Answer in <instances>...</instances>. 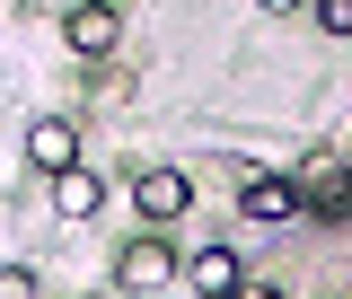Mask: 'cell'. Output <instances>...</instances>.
Segmentation results:
<instances>
[{
  "mask_svg": "<svg viewBox=\"0 0 352 299\" xmlns=\"http://www.w3.org/2000/svg\"><path fill=\"white\" fill-rule=\"evenodd\" d=\"M132 212L150 220V229L185 220V212H194V176H185V168H150V176H132Z\"/></svg>",
  "mask_w": 352,
  "mask_h": 299,
  "instance_id": "cell-1",
  "label": "cell"
},
{
  "mask_svg": "<svg viewBox=\"0 0 352 299\" xmlns=\"http://www.w3.org/2000/svg\"><path fill=\"white\" fill-rule=\"evenodd\" d=\"M62 36H71V53H88V62H106V53L124 44V18H115V0H80V9L62 18Z\"/></svg>",
  "mask_w": 352,
  "mask_h": 299,
  "instance_id": "cell-2",
  "label": "cell"
},
{
  "mask_svg": "<svg viewBox=\"0 0 352 299\" xmlns=\"http://www.w3.org/2000/svg\"><path fill=\"white\" fill-rule=\"evenodd\" d=\"M115 282H124L132 299H150V291H168V282H176V256L159 247V238H132L124 256H115Z\"/></svg>",
  "mask_w": 352,
  "mask_h": 299,
  "instance_id": "cell-3",
  "label": "cell"
},
{
  "mask_svg": "<svg viewBox=\"0 0 352 299\" xmlns=\"http://www.w3.org/2000/svg\"><path fill=\"white\" fill-rule=\"evenodd\" d=\"M238 212L264 220V229H282V220H300V185H291V176H247V185H238Z\"/></svg>",
  "mask_w": 352,
  "mask_h": 299,
  "instance_id": "cell-4",
  "label": "cell"
},
{
  "mask_svg": "<svg viewBox=\"0 0 352 299\" xmlns=\"http://www.w3.org/2000/svg\"><path fill=\"white\" fill-rule=\"evenodd\" d=\"M27 159H36V176H71V168H80V132L62 124V115H36V132H27Z\"/></svg>",
  "mask_w": 352,
  "mask_h": 299,
  "instance_id": "cell-5",
  "label": "cell"
},
{
  "mask_svg": "<svg viewBox=\"0 0 352 299\" xmlns=\"http://www.w3.org/2000/svg\"><path fill=\"white\" fill-rule=\"evenodd\" d=\"M291 185H300V212H344V203H352V168H344V159H308Z\"/></svg>",
  "mask_w": 352,
  "mask_h": 299,
  "instance_id": "cell-6",
  "label": "cell"
},
{
  "mask_svg": "<svg viewBox=\"0 0 352 299\" xmlns=\"http://www.w3.org/2000/svg\"><path fill=\"white\" fill-rule=\"evenodd\" d=\"M185 282H194V299H238V282H247V264L229 256V247H203V256L185 264Z\"/></svg>",
  "mask_w": 352,
  "mask_h": 299,
  "instance_id": "cell-7",
  "label": "cell"
},
{
  "mask_svg": "<svg viewBox=\"0 0 352 299\" xmlns=\"http://www.w3.org/2000/svg\"><path fill=\"white\" fill-rule=\"evenodd\" d=\"M97 203H106V185H97L88 168L53 176V212H62V220H97Z\"/></svg>",
  "mask_w": 352,
  "mask_h": 299,
  "instance_id": "cell-8",
  "label": "cell"
},
{
  "mask_svg": "<svg viewBox=\"0 0 352 299\" xmlns=\"http://www.w3.org/2000/svg\"><path fill=\"white\" fill-rule=\"evenodd\" d=\"M317 27L326 36H352V0H317Z\"/></svg>",
  "mask_w": 352,
  "mask_h": 299,
  "instance_id": "cell-9",
  "label": "cell"
},
{
  "mask_svg": "<svg viewBox=\"0 0 352 299\" xmlns=\"http://www.w3.org/2000/svg\"><path fill=\"white\" fill-rule=\"evenodd\" d=\"M0 299H36V273L27 264H0Z\"/></svg>",
  "mask_w": 352,
  "mask_h": 299,
  "instance_id": "cell-10",
  "label": "cell"
},
{
  "mask_svg": "<svg viewBox=\"0 0 352 299\" xmlns=\"http://www.w3.org/2000/svg\"><path fill=\"white\" fill-rule=\"evenodd\" d=\"M238 299H282V291H273V282H238Z\"/></svg>",
  "mask_w": 352,
  "mask_h": 299,
  "instance_id": "cell-11",
  "label": "cell"
},
{
  "mask_svg": "<svg viewBox=\"0 0 352 299\" xmlns=\"http://www.w3.org/2000/svg\"><path fill=\"white\" fill-rule=\"evenodd\" d=\"M256 9H273V18H291V9H300V0H256Z\"/></svg>",
  "mask_w": 352,
  "mask_h": 299,
  "instance_id": "cell-12",
  "label": "cell"
},
{
  "mask_svg": "<svg viewBox=\"0 0 352 299\" xmlns=\"http://www.w3.org/2000/svg\"><path fill=\"white\" fill-rule=\"evenodd\" d=\"M344 220H352V203H344Z\"/></svg>",
  "mask_w": 352,
  "mask_h": 299,
  "instance_id": "cell-13",
  "label": "cell"
}]
</instances>
